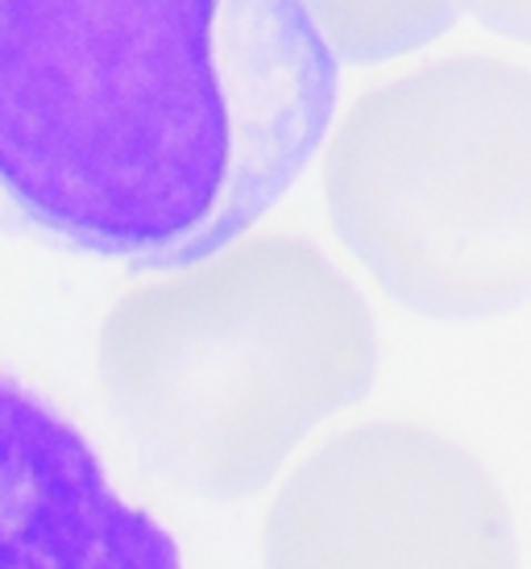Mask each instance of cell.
<instances>
[{
	"instance_id": "cell-1",
	"label": "cell",
	"mask_w": 531,
	"mask_h": 569,
	"mask_svg": "<svg viewBox=\"0 0 531 569\" xmlns=\"http://www.w3.org/2000/svg\"><path fill=\"white\" fill-rule=\"evenodd\" d=\"M332 104L299 0H0V217L196 267L279 204Z\"/></svg>"
},
{
	"instance_id": "cell-2",
	"label": "cell",
	"mask_w": 531,
	"mask_h": 569,
	"mask_svg": "<svg viewBox=\"0 0 531 569\" xmlns=\"http://www.w3.org/2000/svg\"><path fill=\"white\" fill-rule=\"evenodd\" d=\"M112 411L174 482L241 499L378 375L374 317L324 250L258 233L126 291L96 341Z\"/></svg>"
},
{
	"instance_id": "cell-3",
	"label": "cell",
	"mask_w": 531,
	"mask_h": 569,
	"mask_svg": "<svg viewBox=\"0 0 531 569\" xmlns=\"http://www.w3.org/2000/svg\"><path fill=\"white\" fill-rule=\"evenodd\" d=\"M337 238L437 320L531 300V71L457 50L361 92L320 159Z\"/></svg>"
},
{
	"instance_id": "cell-4",
	"label": "cell",
	"mask_w": 531,
	"mask_h": 569,
	"mask_svg": "<svg viewBox=\"0 0 531 569\" xmlns=\"http://www.w3.org/2000/svg\"><path fill=\"white\" fill-rule=\"evenodd\" d=\"M262 569H519V549L469 445L420 420H365L282 478Z\"/></svg>"
},
{
	"instance_id": "cell-5",
	"label": "cell",
	"mask_w": 531,
	"mask_h": 569,
	"mask_svg": "<svg viewBox=\"0 0 531 569\" xmlns=\"http://www.w3.org/2000/svg\"><path fill=\"white\" fill-rule=\"evenodd\" d=\"M0 569H183L171 532L112 487L92 441L4 375Z\"/></svg>"
},
{
	"instance_id": "cell-6",
	"label": "cell",
	"mask_w": 531,
	"mask_h": 569,
	"mask_svg": "<svg viewBox=\"0 0 531 569\" xmlns=\"http://www.w3.org/2000/svg\"><path fill=\"white\" fill-rule=\"evenodd\" d=\"M332 59H382L437 38L453 21V4H308Z\"/></svg>"
},
{
	"instance_id": "cell-7",
	"label": "cell",
	"mask_w": 531,
	"mask_h": 569,
	"mask_svg": "<svg viewBox=\"0 0 531 569\" xmlns=\"http://www.w3.org/2000/svg\"><path fill=\"white\" fill-rule=\"evenodd\" d=\"M478 13H482L485 21H494V30L531 38V4H482Z\"/></svg>"
}]
</instances>
